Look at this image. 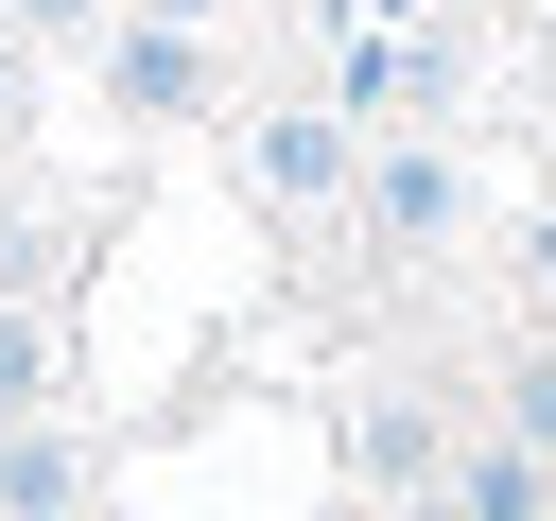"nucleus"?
<instances>
[{
    "label": "nucleus",
    "mask_w": 556,
    "mask_h": 521,
    "mask_svg": "<svg viewBox=\"0 0 556 521\" xmlns=\"http://www.w3.org/2000/svg\"><path fill=\"white\" fill-rule=\"evenodd\" d=\"M243 174H261V208H348V191H365V139H348L330 104H261Z\"/></svg>",
    "instance_id": "obj_1"
},
{
    "label": "nucleus",
    "mask_w": 556,
    "mask_h": 521,
    "mask_svg": "<svg viewBox=\"0 0 556 521\" xmlns=\"http://www.w3.org/2000/svg\"><path fill=\"white\" fill-rule=\"evenodd\" d=\"M348 469H365L382 504H434V469H452V434H434V399H365V417H348Z\"/></svg>",
    "instance_id": "obj_2"
},
{
    "label": "nucleus",
    "mask_w": 556,
    "mask_h": 521,
    "mask_svg": "<svg viewBox=\"0 0 556 521\" xmlns=\"http://www.w3.org/2000/svg\"><path fill=\"white\" fill-rule=\"evenodd\" d=\"M104 87H122L139 122H174V104H208V35H156V17H139V35L104 52Z\"/></svg>",
    "instance_id": "obj_3"
},
{
    "label": "nucleus",
    "mask_w": 556,
    "mask_h": 521,
    "mask_svg": "<svg viewBox=\"0 0 556 521\" xmlns=\"http://www.w3.org/2000/svg\"><path fill=\"white\" fill-rule=\"evenodd\" d=\"M0 521H87V469H70V434H52V417H17V434H0Z\"/></svg>",
    "instance_id": "obj_4"
},
{
    "label": "nucleus",
    "mask_w": 556,
    "mask_h": 521,
    "mask_svg": "<svg viewBox=\"0 0 556 521\" xmlns=\"http://www.w3.org/2000/svg\"><path fill=\"white\" fill-rule=\"evenodd\" d=\"M452 208H469L452 156H382V174H365V226H382V243H452Z\"/></svg>",
    "instance_id": "obj_5"
},
{
    "label": "nucleus",
    "mask_w": 556,
    "mask_h": 521,
    "mask_svg": "<svg viewBox=\"0 0 556 521\" xmlns=\"http://www.w3.org/2000/svg\"><path fill=\"white\" fill-rule=\"evenodd\" d=\"M539 504H556V469H539V452H504V434L452 469V521H539Z\"/></svg>",
    "instance_id": "obj_6"
},
{
    "label": "nucleus",
    "mask_w": 556,
    "mask_h": 521,
    "mask_svg": "<svg viewBox=\"0 0 556 521\" xmlns=\"http://www.w3.org/2000/svg\"><path fill=\"white\" fill-rule=\"evenodd\" d=\"M504 452H539V469H556V347H521V365H504Z\"/></svg>",
    "instance_id": "obj_7"
},
{
    "label": "nucleus",
    "mask_w": 556,
    "mask_h": 521,
    "mask_svg": "<svg viewBox=\"0 0 556 521\" xmlns=\"http://www.w3.org/2000/svg\"><path fill=\"white\" fill-rule=\"evenodd\" d=\"M35 399H52V330H35V313H17V295H0V434H17V417H35Z\"/></svg>",
    "instance_id": "obj_8"
},
{
    "label": "nucleus",
    "mask_w": 556,
    "mask_h": 521,
    "mask_svg": "<svg viewBox=\"0 0 556 521\" xmlns=\"http://www.w3.org/2000/svg\"><path fill=\"white\" fill-rule=\"evenodd\" d=\"M87 17H104V0H17V35H87Z\"/></svg>",
    "instance_id": "obj_9"
},
{
    "label": "nucleus",
    "mask_w": 556,
    "mask_h": 521,
    "mask_svg": "<svg viewBox=\"0 0 556 521\" xmlns=\"http://www.w3.org/2000/svg\"><path fill=\"white\" fill-rule=\"evenodd\" d=\"M139 17H156V35H208V17H226V0H139Z\"/></svg>",
    "instance_id": "obj_10"
},
{
    "label": "nucleus",
    "mask_w": 556,
    "mask_h": 521,
    "mask_svg": "<svg viewBox=\"0 0 556 521\" xmlns=\"http://www.w3.org/2000/svg\"><path fill=\"white\" fill-rule=\"evenodd\" d=\"M539 295H556V208H539Z\"/></svg>",
    "instance_id": "obj_11"
},
{
    "label": "nucleus",
    "mask_w": 556,
    "mask_h": 521,
    "mask_svg": "<svg viewBox=\"0 0 556 521\" xmlns=\"http://www.w3.org/2000/svg\"><path fill=\"white\" fill-rule=\"evenodd\" d=\"M400 521H452V504H400Z\"/></svg>",
    "instance_id": "obj_12"
}]
</instances>
